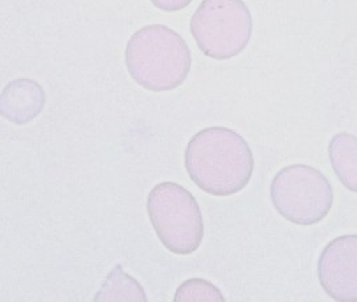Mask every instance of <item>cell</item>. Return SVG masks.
Listing matches in <instances>:
<instances>
[{"label":"cell","mask_w":357,"mask_h":302,"mask_svg":"<svg viewBox=\"0 0 357 302\" xmlns=\"http://www.w3.org/2000/svg\"><path fill=\"white\" fill-rule=\"evenodd\" d=\"M184 163L192 181L217 197L240 193L255 169L248 141L225 127H208L197 132L187 145Z\"/></svg>","instance_id":"obj_1"},{"label":"cell","mask_w":357,"mask_h":302,"mask_svg":"<svg viewBox=\"0 0 357 302\" xmlns=\"http://www.w3.org/2000/svg\"><path fill=\"white\" fill-rule=\"evenodd\" d=\"M125 60L131 78L150 91L181 86L191 70V51L184 38L159 24L143 26L132 35Z\"/></svg>","instance_id":"obj_2"},{"label":"cell","mask_w":357,"mask_h":302,"mask_svg":"<svg viewBox=\"0 0 357 302\" xmlns=\"http://www.w3.org/2000/svg\"><path fill=\"white\" fill-rule=\"evenodd\" d=\"M147 213L159 240L175 255H191L204 237L202 210L195 197L175 182L156 185L147 200Z\"/></svg>","instance_id":"obj_3"},{"label":"cell","mask_w":357,"mask_h":302,"mask_svg":"<svg viewBox=\"0 0 357 302\" xmlns=\"http://www.w3.org/2000/svg\"><path fill=\"white\" fill-rule=\"evenodd\" d=\"M191 33L213 60L238 56L253 33V17L243 0H203L192 15Z\"/></svg>","instance_id":"obj_4"},{"label":"cell","mask_w":357,"mask_h":302,"mask_svg":"<svg viewBox=\"0 0 357 302\" xmlns=\"http://www.w3.org/2000/svg\"><path fill=\"white\" fill-rule=\"evenodd\" d=\"M270 198L286 221L299 226L321 222L331 210V184L320 170L305 164L281 169L271 181Z\"/></svg>","instance_id":"obj_5"},{"label":"cell","mask_w":357,"mask_h":302,"mask_svg":"<svg viewBox=\"0 0 357 302\" xmlns=\"http://www.w3.org/2000/svg\"><path fill=\"white\" fill-rule=\"evenodd\" d=\"M318 277L332 300L357 302V234L335 238L324 247Z\"/></svg>","instance_id":"obj_6"},{"label":"cell","mask_w":357,"mask_h":302,"mask_svg":"<svg viewBox=\"0 0 357 302\" xmlns=\"http://www.w3.org/2000/svg\"><path fill=\"white\" fill-rule=\"evenodd\" d=\"M44 106V90L38 82L28 78L15 79L0 94V115L15 125L29 123Z\"/></svg>","instance_id":"obj_7"},{"label":"cell","mask_w":357,"mask_h":302,"mask_svg":"<svg viewBox=\"0 0 357 302\" xmlns=\"http://www.w3.org/2000/svg\"><path fill=\"white\" fill-rule=\"evenodd\" d=\"M328 156L339 181L349 191L357 193V138L342 132L331 138Z\"/></svg>","instance_id":"obj_8"},{"label":"cell","mask_w":357,"mask_h":302,"mask_svg":"<svg viewBox=\"0 0 357 302\" xmlns=\"http://www.w3.org/2000/svg\"><path fill=\"white\" fill-rule=\"evenodd\" d=\"M96 301H147L146 293L141 284L135 281L118 265L109 275L94 299Z\"/></svg>","instance_id":"obj_9"},{"label":"cell","mask_w":357,"mask_h":302,"mask_svg":"<svg viewBox=\"0 0 357 302\" xmlns=\"http://www.w3.org/2000/svg\"><path fill=\"white\" fill-rule=\"evenodd\" d=\"M174 301L192 302H224L222 293L212 283L204 278H191L183 283L175 293Z\"/></svg>","instance_id":"obj_10"},{"label":"cell","mask_w":357,"mask_h":302,"mask_svg":"<svg viewBox=\"0 0 357 302\" xmlns=\"http://www.w3.org/2000/svg\"><path fill=\"white\" fill-rule=\"evenodd\" d=\"M155 7L165 13H176L190 6L192 0H150Z\"/></svg>","instance_id":"obj_11"}]
</instances>
